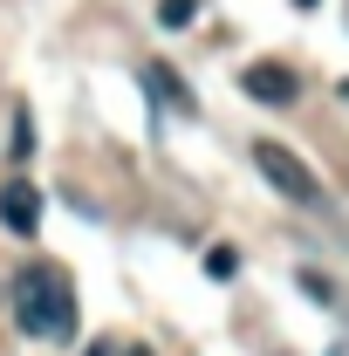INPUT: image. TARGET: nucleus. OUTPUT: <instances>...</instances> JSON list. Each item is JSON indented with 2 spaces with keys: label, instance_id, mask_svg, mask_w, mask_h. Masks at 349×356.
<instances>
[{
  "label": "nucleus",
  "instance_id": "nucleus-1",
  "mask_svg": "<svg viewBox=\"0 0 349 356\" xmlns=\"http://www.w3.org/2000/svg\"><path fill=\"white\" fill-rule=\"evenodd\" d=\"M14 322H21L28 336H48V343L76 336V288H69V274L55 261H35L14 281Z\"/></svg>",
  "mask_w": 349,
  "mask_h": 356
},
{
  "label": "nucleus",
  "instance_id": "nucleus-2",
  "mask_svg": "<svg viewBox=\"0 0 349 356\" xmlns=\"http://www.w3.org/2000/svg\"><path fill=\"white\" fill-rule=\"evenodd\" d=\"M254 165H261V178L281 192V199H295V206H322V199H329V192H322V178L308 172L288 144H274V137H261V144H254Z\"/></svg>",
  "mask_w": 349,
  "mask_h": 356
},
{
  "label": "nucleus",
  "instance_id": "nucleus-3",
  "mask_svg": "<svg viewBox=\"0 0 349 356\" xmlns=\"http://www.w3.org/2000/svg\"><path fill=\"white\" fill-rule=\"evenodd\" d=\"M240 89H247L254 103H267V110H288V103L302 96V76H295L288 62H247V69H240Z\"/></svg>",
  "mask_w": 349,
  "mask_h": 356
},
{
  "label": "nucleus",
  "instance_id": "nucleus-4",
  "mask_svg": "<svg viewBox=\"0 0 349 356\" xmlns=\"http://www.w3.org/2000/svg\"><path fill=\"white\" fill-rule=\"evenodd\" d=\"M0 220H7V233H35L42 226V192L28 178H7L0 185Z\"/></svg>",
  "mask_w": 349,
  "mask_h": 356
},
{
  "label": "nucleus",
  "instance_id": "nucleus-5",
  "mask_svg": "<svg viewBox=\"0 0 349 356\" xmlns=\"http://www.w3.org/2000/svg\"><path fill=\"white\" fill-rule=\"evenodd\" d=\"M144 89H151L165 110H178V117H192V110H199V103H192V89L178 83V69H172V62H144Z\"/></svg>",
  "mask_w": 349,
  "mask_h": 356
},
{
  "label": "nucleus",
  "instance_id": "nucleus-6",
  "mask_svg": "<svg viewBox=\"0 0 349 356\" xmlns=\"http://www.w3.org/2000/svg\"><path fill=\"white\" fill-rule=\"evenodd\" d=\"M158 21L165 28H192L199 21V0H158Z\"/></svg>",
  "mask_w": 349,
  "mask_h": 356
},
{
  "label": "nucleus",
  "instance_id": "nucleus-7",
  "mask_svg": "<svg viewBox=\"0 0 349 356\" xmlns=\"http://www.w3.org/2000/svg\"><path fill=\"white\" fill-rule=\"evenodd\" d=\"M7 151L28 165V151H35V117H28V110H14V144H7Z\"/></svg>",
  "mask_w": 349,
  "mask_h": 356
},
{
  "label": "nucleus",
  "instance_id": "nucleus-8",
  "mask_svg": "<svg viewBox=\"0 0 349 356\" xmlns=\"http://www.w3.org/2000/svg\"><path fill=\"white\" fill-rule=\"evenodd\" d=\"M206 274H213V281H233V274H240V254H233V247H213V254H206Z\"/></svg>",
  "mask_w": 349,
  "mask_h": 356
},
{
  "label": "nucleus",
  "instance_id": "nucleus-9",
  "mask_svg": "<svg viewBox=\"0 0 349 356\" xmlns=\"http://www.w3.org/2000/svg\"><path fill=\"white\" fill-rule=\"evenodd\" d=\"M302 288H308V295H315V302H336V288H329V281H322L315 267H308V274H302Z\"/></svg>",
  "mask_w": 349,
  "mask_h": 356
},
{
  "label": "nucleus",
  "instance_id": "nucleus-10",
  "mask_svg": "<svg viewBox=\"0 0 349 356\" xmlns=\"http://www.w3.org/2000/svg\"><path fill=\"white\" fill-rule=\"evenodd\" d=\"M89 356H117V350H110V343H89Z\"/></svg>",
  "mask_w": 349,
  "mask_h": 356
},
{
  "label": "nucleus",
  "instance_id": "nucleus-11",
  "mask_svg": "<svg viewBox=\"0 0 349 356\" xmlns=\"http://www.w3.org/2000/svg\"><path fill=\"white\" fill-rule=\"evenodd\" d=\"M124 356H151V350H124Z\"/></svg>",
  "mask_w": 349,
  "mask_h": 356
},
{
  "label": "nucleus",
  "instance_id": "nucleus-12",
  "mask_svg": "<svg viewBox=\"0 0 349 356\" xmlns=\"http://www.w3.org/2000/svg\"><path fill=\"white\" fill-rule=\"evenodd\" d=\"M295 7H315V0H295Z\"/></svg>",
  "mask_w": 349,
  "mask_h": 356
}]
</instances>
